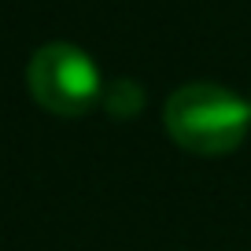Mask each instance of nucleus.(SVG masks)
I'll return each mask as SVG.
<instances>
[{"label": "nucleus", "mask_w": 251, "mask_h": 251, "mask_svg": "<svg viewBox=\"0 0 251 251\" xmlns=\"http://www.w3.org/2000/svg\"><path fill=\"white\" fill-rule=\"evenodd\" d=\"M251 126V103L229 93L226 85L192 81L166 100V129L185 151L226 155L240 148Z\"/></svg>", "instance_id": "nucleus-1"}, {"label": "nucleus", "mask_w": 251, "mask_h": 251, "mask_svg": "<svg viewBox=\"0 0 251 251\" xmlns=\"http://www.w3.org/2000/svg\"><path fill=\"white\" fill-rule=\"evenodd\" d=\"M26 81H30L33 100L63 118L85 115L103 96L96 63L78 45H67V41H52V45L37 48L30 59V71H26Z\"/></svg>", "instance_id": "nucleus-2"}, {"label": "nucleus", "mask_w": 251, "mask_h": 251, "mask_svg": "<svg viewBox=\"0 0 251 251\" xmlns=\"http://www.w3.org/2000/svg\"><path fill=\"white\" fill-rule=\"evenodd\" d=\"M100 100H103V107H107L111 115H118V118H129V115H137V111L144 107V93H141L137 81H115V85L103 89Z\"/></svg>", "instance_id": "nucleus-3"}]
</instances>
